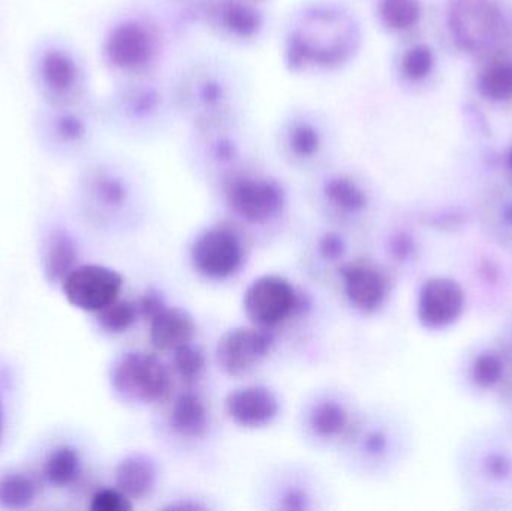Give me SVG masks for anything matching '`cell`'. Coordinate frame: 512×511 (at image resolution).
<instances>
[{"instance_id": "1", "label": "cell", "mask_w": 512, "mask_h": 511, "mask_svg": "<svg viewBox=\"0 0 512 511\" xmlns=\"http://www.w3.org/2000/svg\"><path fill=\"white\" fill-rule=\"evenodd\" d=\"M454 473L474 510H512V432L501 423L469 432L454 452Z\"/></svg>"}, {"instance_id": "2", "label": "cell", "mask_w": 512, "mask_h": 511, "mask_svg": "<svg viewBox=\"0 0 512 511\" xmlns=\"http://www.w3.org/2000/svg\"><path fill=\"white\" fill-rule=\"evenodd\" d=\"M481 240L465 246L459 258V279L468 294L469 308L501 318L512 309V252Z\"/></svg>"}, {"instance_id": "3", "label": "cell", "mask_w": 512, "mask_h": 511, "mask_svg": "<svg viewBox=\"0 0 512 511\" xmlns=\"http://www.w3.org/2000/svg\"><path fill=\"white\" fill-rule=\"evenodd\" d=\"M454 375L466 395L495 402L512 380V363L495 336H487L463 348Z\"/></svg>"}, {"instance_id": "4", "label": "cell", "mask_w": 512, "mask_h": 511, "mask_svg": "<svg viewBox=\"0 0 512 511\" xmlns=\"http://www.w3.org/2000/svg\"><path fill=\"white\" fill-rule=\"evenodd\" d=\"M110 384L123 402L156 404L170 393L171 375L158 357L131 351L122 354L111 366Z\"/></svg>"}, {"instance_id": "5", "label": "cell", "mask_w": 512, "mask_h": 511, "mask_svg": "<svg viewBox=\"0 0 512 511\" xmlns=\"http://www.w3.org/2000/svg\"><path fill=\"white\" fill-rule=\"evenodd\" d=\"M415 308L423 329L445 332L465 317L469 309L468 294L456 276H429L418 288Z\"/></svg>"}, {"instance_id": "6", "label": "cell", "mask_w": 512, "mask_h": 511, "mask_svg": "<svg viewBox=\"0 0 512 511\" xmlns=\"http://www.w3.org/2000/svg\"><path fill=\"white\" fill-rule=\"evenodd\" d=\"M230 209L243 221L264 224L282 215L286 195L276 180L254 174H236L225 183Z\"/></svg>"}, {"instance_id": "7", "label": "cell", "mask_w": 512, "mask_h": 511, "mask_svg": "<svg viewBox=\"0 0 512 511\" xmlns=\"http://www.w3.org/2000/svg\"><path fill=\"white\" fill-rule=\"evenodd\" d=\"M243 308L254 326L271 330L303 309V294L282 276L264 275L249 285Z\"/></svg>"}, {"instance_id": "8", "label": "cell", "mask_w": 512, "mask_h": 511, "mask_svg": "<svg viewBox=\"0 0 512 511\" xmlns=\"http://www.w3.org/2000/svg\"><path fill=\"white\" fill-rule=\"evenodd\" d=\"M191 258L195 270L204 278L227 281L242 270L245 246L236 231L225 225H215L195 237Z\"/></svg>"}, {"instance_id": "9", "label": "cell", "mask_w": 512, "mask_h": 511, "mask_svg": "<svg viewBox=\"0 0 512 511\" xmlns=\"http://www.w3.org/2000/svg\"><path fill=\"white\" fill-rule=\"evenodd\" d=\"M161 41L152 24L146 21L128 20L111 29L105 42V56L120 71H144L156 62Z\"/></svg>"}, {"instance_id": "10", "label": "cell", "mask_w": 512, "mask_h": 511, "mask_svg": "<svg viewBox=\"0 0 512 511\" xmlns=\"http://www.w3.org/2000/svg\"><path fill=\"white\" fill-rule=\"evenodd\" d=\"M122 287V275L99 264L75 266L62 282L63 294L72 306L95 314L116 302Z\"/></svg>"}, {"instance_id": "11", "label": "cell", "mask_w": 512, "mask_h": 511, "mask_svg": "<svg viewBox=\"0 0 512 511\" xmlns=\"http://www.w3.org/2000/svg\"><path fill=\"white\" fill-rule=\"evenodd\" d=\"M274 335L264 327H236L228 330L216 347V362L230 377H242L270 354Z\"/></svg>"}, {"instance_id": "12", "label": "cell", "mask_w": 512, "mask_h": 511, "mask_svg": "<svg viewBox=\"0 0 512 511\" xmlns=\"http://www.w3.org/2000/svg\"><path fill=\"white\" fill-rule=\"evenodd\" d=\"M346 299L357 311L375 314L384 308L393 290V279L385 267L360 260L340 267Z\"/></svg>"}, {"instance_id": "13", "label": "cell", "mask_w": 512, "mask_h": 511, "mask_svg": "<svg viewBox=\"0 0 512 511\" xmlns=\"http://www.w3.org/2000/svg\"><path fill=\"white\" fill-rule=\"evenodd\" d=\"M279 410L276 393L262 384L240 387L227 398L228 416L236 425L246 429H261L270 425Z\"/></svg>"}, {"instance_id": "14", "label": "cell", "mask_w": 512, "mask_h": 511, "mask_svg": "<svg viewBox=\"0 0 512 511\" xmlns=\"http://www.w3.org/2000/svg\"><path fill=\"white\" fill-rule=\"evenodd\" d=\"M453 33L465 48L480 47L492 35L498 12L489 0H459L451 12Z\"/></svg>"}, {"instance_id": "15", "label": "cell", "mask_w": 512, "mask_h": 511, "mask_svg": "<svg viewBox=\"0 0 512 511\" xmlns=\"http://www.w3.org/2000/svg\"><path fill=\"white\" fill-rule=\"evenodd\" d=\"M149 323L150 342L161 351H174L189 344L197 332L192 315L176 306H165Z\"/></svg>"}, {"instance_id": "16", "label": "cell", "mask_w": 512, "mask_h": 511, "mask_svg": "<svg viewBox=\"0 0 512 511\" xmlns=\"http://www.w3.org/2000/svg\"><path fill=\"white\" fill-rule=\"evenodd\" d=\"M212 23L231 39L255 38L262 29L261 12L245 0H221L210 11Z\"/></svg>"}, {"instance_id": "17", "label": "cell", "mask_w": 512, "mask_h": 511, "mask_svg": "<svg viewBox=\"0 0 512 511\" xmlns=\"http://www.w3.org/2000/svg\"><path fill=\"white\" fill-rule=\"evenodd\" d=\"M171 431L186 440H198L209 431L210 414L198 393L185 392L176 399L168 419Z\"/></svg>"}, {"instance_id": "18", "label": "cell", "mask_w": 512, "mask_h": 511, "mask_svg": "<svg viewBox=\"0 0 512 511\" xmlns=\"http://www.w3.org/2000/svg\"><path fill=\"white\" fill-rule=\"evenodd\" d=\"M289 155L300 161L313 159L321 153L327 140V132L318 120L309 116H297L286 122L279 134Z\"/></svg>"}, {"instance_id": "19", "label": "cell", "mask_w": 512, "mask_h": 511, "mask_svg": "<svg viewBox=\"0 0 512 511\" xmlns=\"http://www.w3.org/2000/svg\"><path fill=\"white\" fill-rule=\"evenodd\" d=\"M116 488L131 500H143L155 491L158 471L155 462L146 455H129L114 471Z\"/></svg>"}, {"instance_id": "20", "label": "cell", "mask_w": 512, "mask_h": 511, "mask_svg": "<svg viewBox=\"0 0 512 511\" xmlns=\"http://www.w3.org/2000/svg\"><path fill=\"white\" fill-rule=\"evenodd\" d=\"M38 74L42 86L57 98L71 95L80 80V71L71 54L54 48L42 54Z\"/></svg>"}, {"instance_id": "21", "label": "cell", "mask_w": 512, "mask_h": 511, "mask_svg": "<svg viewBox=\"0 0 512 511\" xmlns=\"http://www.w3.org/2000/svg\"><path fill=\"white\" fill-rule=\"evenodd\" d=\"M481 239L512 252V195L487 201L477 215Z\"/></svg>"}, {"instance_id": "22", "label": "cell", "mask_w": 512, "mask_h": 511, "mask_svg": "<svg viewBox=\"0 0 512 511\" xmlns=\"http://www.w3.org/2000/svg\"><path fill=\"white\" fill-rule=\"evenodd\" d=\"M77 245L65 230H53L47 236L42 254L45 278L51 284L63 282L77 263Z\"/></svg>"}, {"instance_id": "23", "label": "cell", "mask_w": 512, "mask_h": 511, "mask_svg": "<svg viewBox=\"0 0 512 511\" xmlns=\"http://www.w3.org/2000/svg\"><path fill=\"white\" fill-rule=\"evenodd\" d=\"M322 194L333 209L346 215L363 213L369 207L366 189L346 174H336L325 179Z\"/></svg>"}, {"instance_id": "24", "label": "cell", "mask_w": 512, "mask_h": 511, "mask_svg": "<svg viewBox=\"0 0 512 511\" xmlns=\"http://www.w3.org/2000/svg\"><path fill=\"white\" fill-rule=\"evenodd\" d=\"M309 425L318 437L330 440L345 434L349 426V414L339 402H319L310 411Z\"/></svg>"}, {"instance_id": "25", "label": "cell", "mask_w": 512, "mask_h": 511, "mask_svg": "<svg viewBox=\"0 0 512 511\" xmlns=\"http://www.w3.org/2000/svg\"><path fill=\"white\" fill-rule=\"evenodd\" d=\"M80 474V458L72 447H59L45 459L42 476L56 488L71 485Z\"/></svg>"}, {"instance_id": "26", "label": "cell", "mask_w": 512, "mask_h": 511, "mask_svg": "<svg viewBox=\"0 0 512 511\" xmlns=\"http://www.w3.org/2000/svg\"><path fill=\"white\" fill-rule=\"evenodd\" d=\"M35 497V482L26 474L11 473L0 477V509H27Z\"/></svg>"}, {"instance_id": "27", "label": "cell", "mask_w": 512, "mask_h": 511, "mask_svg": "<svg viewBox=\"0 0 512 511\" xmlns=\"http://www.w3.org/2000/svg\"><path fill=\"white\" fill-rule=\"evenodd\" d=\"M378 15L382 24L388 29H409L420 20V2L418 0H381Z\"/></svg>"}, {"instance_id": "28", "label": "cell", "mask_w": 512, "mask_h": 511, "mask_svg": "<svg viewBox=\"0 0 512 511\" xmlns=\"http://www.w3.org/2000/svg\"><path fill=\"white\" fill-rule=\"evenodd\" d=\"M96 315L102 330L111 335H122L137 323L140 312H138L137 303L117 299L107 308L96 312Z\"/></svg>"}, {"instance_id": "29", "label": "cell", "mask_w": 512, "mask_h": 511, "mask_svg": "<svg viewBox=\"0 0 512 511\" xmlns=\"http://www.w3.org/2000/svg\"><path fill=\"white\" fill-rule=\"evenodd\" d=\"M387 246L391 260L396 261L400 266L417 263L423 254L420 237L415 231L408 230V228L394 230L388 237Z\"/></svg>"}, {"instance_id": "30", "label": "cell", "mask_w": 512, "mask_h": 511, "mask_svg": "<svg viewBox=\"0 0 512 511\" xmlns=\"http://www.w3.org/2000/svg\"><path fill=\"white\" fill-rule=\"evenodd\" d=\"M173 353L174 371L182 380L195 381L203 375L206 369V356L200 347L189 342L174 350Z\"/></svg>"}, {"instance_id": "31", "label": "cell", "mask_w": 512, "mask_h": 511, "mask_svg": "<svg viewBox=\"0 0 512 511\" xmlns=\"http://www.w3.org/2000/svg\"><path fill=\"white\" fill-rule=\"evenodd\" d=\"M484 96L493 101H505L512 96V65H496L487 69L480 80Z\"/></svg>"}, {"instance_id": "32", "label": "cell", "mask_w": 512, "mask_h": 511, "mask_svg": "<svg viewBox=\"0 0 512 511\" xmlns=\"http://www.w3.org/2000/svg\"><path fill=\"white\" fill-rule=\"evenodd\" d=\"M92 194L99 204L111 209L122 206L128 200V188L123 180L110 174H101L93 179Z\"/></svg>"}, {"instance_id": "33", "label": "cell", "mask_w": 512, "mask_h": 511, "mask_svg": "<svg viewBox=\"0 0 512 511\" xmlns=\"http://www.w3.org/2000/svg\"><path fill=\"white\" fill-rule=\"evenodd\" d=\"M433 63H435V57H433L432 50L426 45H415L406 51L400 69L408 80L420 81L430 74Z\"/></svg>"}, {"instance_id": "34", "label": "cell", "mask_w": 512, "mask_h": 511, "mask_svg": "<svg viewBox=\"0 0 512 511\" xmlns=\"http://www.w3.org/2000/svg\"><path fill=\"white\" fill-rule=\"evenodd\" d=\"M131 498L126 497L119 488L99 489L90 500L92 511H129L132 510Z\"/></svg>"}, {"instance_id": "35", "label": "cell", "mask_w": 512, "mask_h": 511, "mask_svg": "<svg viewBox=\"0 0 512 511\" xmlns=\"http://www.w3.org/2000/svg\"><path fill=\"white\" fill-rule=\"evenodd\" d=\"M165 306H167V303H165L164 297L155 288H149V290L144 291L137 302L140 317L146 318L147 321L152 320Z\"/></svg>"}, {"instance_id": "36", "label": "cell", "mask_w": 512, "mask_h": 511, "mask_svg": "<svg viewBox=\"0 0 512 511\" xmlns=\"http://www.w3.org/2000/svg\"><path fill=\"white\" fill-rule=\"evenodd\" d=\"M363 447L367 455L373 456V458H381V456L390 452L391 437L382 429H373V431L367 432L366 437H364Z\"/></svg>"}, {"instance_id": "37", "label": "cell", "mask_w": 512, "mask_h": 511, "mask_svg": "<svg viewBox=\"0 0 512 511\" xmlns=\"http://www.w3.org/2000/svg\"><path fill=\"white\" fill-rule=\"evenodd\" d=\"M345 240L340 234L327 233L319 240V254L325 258V260L336 261L343 257L345 254Z\"/></svg>"}, {"instance_id": "38", "label": "cell", "mask_w": 512, "mask_h": 511, "mask_svg": "<svg viewBox=\"0 0 512 511\" xmlns=\"http://www.w3.org/2000/svg\"><path fill=\"white\" fill-rule=\"evenodd\" d=\"M493 336H495L496 341L501 345L502 350L505 351L512 363V309L507 314L502 315Z\"/></svg>"}, {"instance_id": "39", "label": "cell", "mask_w": 512, "mask_h": 511, "mask_svg": "<svg viewBox=\"0 0 512 511\" xmlns=\"http://www.w3.org/2000/svg\"><path fill=\"white\" fill-rule=\"evenodd\" d=\"M496 408H498L499 423L508 431L512 432V380L507 384L501 395L495 401Z\"/></svg>"}, {"instance_id": "40", "label": "cell", "mask_w": 512, "mask_h": 511, "mask_svg": "<svg viewBox=\"0 0 512 511\" xmlns=\"http://www.w3.org/2000/svg\"><path fill=\"white\" fill-rule=\"evenodd\" d=\"M280 507L288 511H303L309 507V498L301 489H289L283 494Z\"/></svg>"}, {"instance_id": "41", "label": "cell", "mask_w": 512, "mask_h": 511, "mask_svg": "<svg viewBox=\"0 0 512 511\" xmlns=\"http://www.w3.org/2000/svg\"><path fill=\"white\" fill-rule=\"evenodd\" d=\"M6 426V377L0 374V444L5 435Z\"/></svg>"}, {"instance_id": "42", "label": "cell", "mask_w": 512, "mask_h": 511, "mask_svg": "<svg viewBox=\"0 0 512 511\" xmlns=\"http://www.w3.org/2000/svg\"><path fill=\"white\" fill-rule=\"evenodd\" d=\"M508 168H510L511 173H512V149H511L510 155H508Z\"/></svg>"}]
</instances>
